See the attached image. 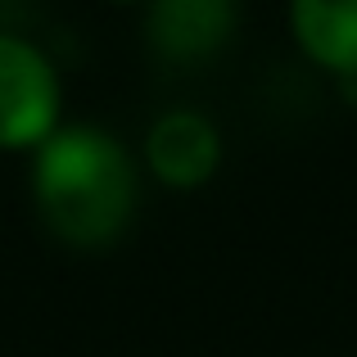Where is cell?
<instances>
[{"mask_svg": "<svg viewBox=\"0 0 357 357\" xmlns=\"http://www.w3.org/2000/svg\"><path fill=\"white\" fill-rule=\"evenodd\" d=\"M32 195L45 227L77 249L118 240L136 208V163L100 127H59L36 145Z\"/></svg>", "mask_w": 357, "mask_h": 357, "instance_id": "6da1fadb", "label": "cell"}, {"mask_svg": "<svg viewBox=\"0 0 357 357\" xmlns=\"http://www.w3.org/2000/svg\"><path fill=\"white\" fill-rule=\"evenodd\" d=\"M145 163L172 190H199L222 163V131L195 109H172L149 127Z\"/></svg>", "mask_w": 357, "mask_h": 357, "instance_id": "3957f363", "label": "cell"}, {"mask_svg": "<svg viewBox=\"0 0 357 357\" xmlns=\"http://www.w3.org/2000/svg\"><path fill=\"white\" fill-rule=\"evenodd\" d=\"M289 27L312 63L357 77V0H289Z\"/></svg>", "mask_w": 357, "mask_h": 357, "instance_id": "5b68a950", "label": "cell"}, {"mask_svg": "<svg viewBox=\"0 0 357 357\" xmlns=\"http://www.w3.org/2000/svg\"><path fill=\"white\" fill-rule=\"evenodd\" d=\"M236 18V0H154L145 32L167 63H204L231 41Z\"/></svg>", "mask_w": 357, "mask_h": 357, "instance_id": "277c9868", "label": "cell"}, {"mask_svg": "<svg viewBox=\"0 0 357 357\" xmlns=\"http://www.w3.org/2000/svg\"><path fill=\"white\" fill-rule=\"evenodd\" d=\"M54 63L23 36L0 32V149H36L59 131Z\"/></svg>", "mask_w": 357, "mask_h": 357, "instance_id": "7a4b0ae2", "label": "cell"}]
</instances>
